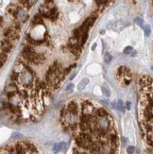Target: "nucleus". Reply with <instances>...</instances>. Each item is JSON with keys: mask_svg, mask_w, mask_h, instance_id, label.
Instances as JSON below:
<instances>
[{"mask_svg": "<svg viewBox=\"0 0 153 154\" xmlns=\"http://www.w3.org/2000/svg\"><path fill=\"white\" fill-rule=\"evenodd\" d=\"M34 77L33 74L28 69H23L21 72L17 74V82L23 87H29L32 85Z\"/></svg>", "mask_w": 153, "mask_h": 154, "instance_id": "obj_1", "label": "nucleus"}, {"mask_svg": "<svg viewBox=\"0 0 153 154\" xmlns=\"http://www.w3.org/2000/svg\"><path fill=\"white\" fill-rule=\"evenodd\" d=\"M63 121L66 126L68 127H75L78 123V113L72 112L70 111H66L63 116Z\"/></svg>", "mask_w": 153, "mask_h": 154, "instance_id": "obj_2", "label": "nucleus"}, {"mask_svg": "<svg viewBox=\"0 0 153 154\" xmlns=\"http://www.w3.org/2000/svg\"><path fill=\"white\" fill-rule=\"evenodd\" d=\"M82 113H83V116H90L93 113H96L95 106L90 102H85L82 105Z\"/></svg>", "mask_w": 153, "mask_h": 154, "instance_id": "obj_3", "label": "nucleus"}, {"mask_svg": "<svg viewBox=\"0 0 153 154\" xmlns=\"http://www.w3.org/2000/svg\"><path fill=\"white\" fill-rule=\"evenodd\" d=\"M15 15H16L17 20L20 23H24L26 20L28 19V17H29L28 13H26V11L25 9H22V8H20V9H18L16 11Z\"/></svg>", "mask_w": 153, "mask_h": 154, "instance_id": "obj_4", "label": "nucleus"}, {"mask_svg": "<svg viewBox=\"0 0 153 154\" xmlns=\"http://www.w3.org/2000/svg\"><path fill=\"white\" fill-rule=\"evenodd\" d=\"M65 143L64 142H61V143H58V144H55L54 146H53V151H54V153H58L60 151H62L63 149H65Z\"/></svg>", "mask_w": 153, "mask_h": 154, "instance_id": "obj_5", "label": "nucleus"}, {"mask_svg": "<svg viewBox=\"0 0 153 154\" xmlns=\"http://www.w3.org/2000/svg\"><path fill=\"white\" fill-rule=\"evenodd\" d=\"M89 79L88 78H84L82 80H81V82L78 83V91H82L84 88H86V86H87L89 84Z\"/></svg>", "mask_w": 153, "mask_h": 154, "instance_id": "obj_6", "label": "nucleus"}, {"mask_svg": "<svg viewBox=\"0 0 153 154\" xmlns=\"http://www.w3.org/2000/svg\"><path fill=\"white\" fill-rule=\"evenodd\" d=\"M101 91H102V94L105 96V97H110L111 96V90L109 88V86L107 84H103L101 86Z\"/></svg>", "mask_w": 153, "mask_h": 154, "instance_id": "obj_7", "label": "nucleus"}, {"mask_svg": "<svg viewBox=\"0 0 153 154\" xmlns=\"http://www.w3.org/2000/svg\"><path fill=\"white\" fill-rule=\"evenodd\" d=\"M112 55L110 54V53L106 52L105 54H104L103 60H104L105 63H111V61H112Z\"/></svg>", "mask_w": 153, "mask_h": 154, "instance_id": "obj_8", "label": "nucleus"}, {"mask_svg": "<svg viewBox=\"0 0 153 154\" xmlns=\"http://www.w3.org/2000/svg\"><path fill=\"white\" fill-rule=\"evenodd\" d=\"M144 31H145V34L147 37H148L151 33V29H150V26L149 25H145L144 26Z\"/></svg>", "mask_w": 153, "mask_h": 154, "instance_id": "obj_9", "label": "nucleus"}, {"mask_svg": "<svg viewBox=\"0 0 153 154\" xmlns=\"http://www.w3.org/2000/svg\"><path fill=\"white\" fill-rule=\"evenodd\" d=\"M117 109H118V111H121V112H124L125 111L124 103H123V101H122L121 99L118 100V102H117Z\"/></svg>", "mask_w": 153, "mask_h": 154, "instance_id": "obj_10", "label": "nucleus"}, {"mask_svg": "<svg viewBox=\"0 0 153 154\" xmlns=\"http://www.w3.org/2000/svg\"><path fill=\"white\" fill-rule=\"evenodd\" d=\"M134 23L137 24L138 26H143V19L141 17H136L134 19Z\"/></svg>", "mask_w": 153, "mask_h": 154, "instance_id": "obj_11", "label": "nucleus"}, {"mask_svg": "<svg viewBox=\"0 0 153 154\" xmlns=\"http://www.w3.org/2000/svg\"><path fill=\"white\" fill-rule=\"evenodd\" d=\"M134 150H135V149H134L133 146H128V149H127L128 154H133L134 153Z\"/></svg>", "mask_w": 153, "mask_h": 154, "instance_id": "obj_12", "label": "nucleus"}, {"mask_svg": "<svg viewBox=\"0 0 153 154\" xmlns=\"http://www.w3.org/2000/svg\"><path fill=\"white\" fill-rule=\"evenodd\" d=\"M131 51H132L131 46H126V48H124V53H125V54H130Z\"/></svg>", "mask_w": 153, "mask_h": 154, "instance_id": "obj_13", "label": "nucleus"}, {"mask_svg": "<svg viewBox=\"0 0 153 154\" xmlns=\"http://www.w3.org/2000/svg\"><path fill=\"white\" fill-rule=\"evenodd\" d=\"M73 88H74V84H73V83H68L67 85H66V87H65V91L66 92H70L71 90H73Z\"/></svg>", "mask_w": 153, "mask_h": 154, "instance_id": "obj_14", "label": "nucleus"}, {"mask_svg": "<svg viewBox=\"0 0 153 154\" xmlns=\"http://www.w3.org/2000/svg\"><path fill=\"white\" fill-rule=\"evenodd\" d=\"M37 1H38V0H26V2H28V4H29V7H30V6H32L33 4H35Z\"/></svg>", "mask_w": 153, "mask_h": 154, "instance_id": "obj_15", "label": "nucleus"}, {"mask_svg": "<svg viewBox=\"0 0 153 154\" xmlns=\"http://www.w3.org/2000/svg\"><path fill=\"white\" fill-rule=\"evenodd\" d=\"M149 142L151 143V145H153V131L149 133Z\"/></svg>", "mask_w": 153, "mask_h": 154, "instance_id": "obj_16", "label": "nucleus"}, {"mask_svg": "<svg viewBox=\"0 0 153 154\" xmlns=\"http://www.w3.org/2000/svg\"><path fill=\"white\" fill-rule=\"evenodd\" d=\"M26 154H37V153L35 152V150H34V149H29L28 152H26Z\"/></svg>", "mask_w": 153, "mask_h": 154, "instance_id": "obj_17", "label": "nucleus"}, {"mask_svg": "<svg viewBox=\"0 0 153 154\" xmlns=\"http://www.w3.org/2000/svg\"><path fill=\"white\" fill-rule=\"evenodd\" d=\"M1 154H11V153L10 151H8V150H2Z\"/></svg>", "mask_w": 153, "mask_h": 154, "instance_id": "obj_18", "label": "nucleus"}, {"mask_svg": "<svg viewBox=\"0 0 153 154\" xmlns=\"http://www.w3.org/2000/svg\"><path fill=\"white\" fill-rule=\"evenodd\" d=\"M122 140H123V144H127V143H128V139H127V138L123 137Z\"/></svg>", "mask_w": 153, "mask_h": 154, "instance_id": "obj_19", "label": "nucleus"}, {"mask_svg": "<svg viewBox=\"0 0 153 154\" xmlns=\"http://www.w3.org/2000/svg\"><path fill=\"white\" fill-rule=\"evenodd\" d=\"M126 106H127V109L130 110V102H127L126 103Z\"/></svg>", "mask_w": 153, "mask_h": 154, "instance_id": "obj_20", "label": "nucleus"}, {"mask_svg": "<svg viewBox=\"0 0 153 154\" xmlns=\"http://www.w3.org/2000/svg\"><path fill=\"white\" fill-rule=\"evenodd\" d=\"M96 48V44H94V45H93V46H92V50H95Z\"/></svg>", "mask_w": 153, "mask_h": 154, "instance_id": "obj_21", "label": "nucleus"}, {"mask_svg": "<svg viewBox=\"0 0 153 154\" xmlns=\"http://www.w3.org/2000/svg\"><path fill=\"white\" fill-rule=\"evenodd\" d=\"M76 75H77V73H75V74H74V75H72V76L70 77V80H72L73 79H74V78L76 77Z\"/></svg>", "mask_w": 153, "mask_h": 154, "instance_id": "obj_22", "label": "nucleus"}, {"mask_svg": "<svg viewBox=\"0 0 153 154\" xmlns=\"http://www.w3.org/2000/svg\"><path fill=\"white\" fill-rule=\"evenodd\" d=\"M100 33H101V34H104L105 31H104V30H101V31H100Z\"/></svg>", "mask_w": 153, "mask_h": 154, "instance_id": "obj_23", "label": "nucleus"}, {"mask_svg": "<svg viewBox=\"0 0 153 154\" xmlns=\"http://www.w3.org/2000/svg\"><path fill=\"white\" fill-rule=\"evenodd\" d=\"M151 70H152V71H153V66H152V67H151Z\"/></svg>", "mask_w": 153, "mask_h": 154, "instance_id": "obj_24", "label": "nucleus"}]
</instances>
